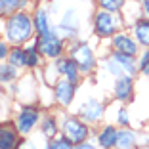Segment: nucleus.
<instances>
[{"label": "nucleus", "mask_w": 149, "mask_h": 149, "mask_svg": "<svg viewBox=\"0 0 149 149\" xmlns=\"http://www.w3.org/2000/svg\"><path fill=\"white\" fill-rule=\"evenodd\" d=\"M31 33H33V23L25 13L12 15L8 25H6V35H8V38L12 42H23V40H27L31 36Z\"/></svg>", "instance_id": "nucleus-1"}, {"label": "nucleus", "mask_w": 149, "mask_h": 149, "mask_svg": "<svg viewBox=\"0 0 149 149\" xmlns=\"http://www.w3.org/2000/svg\"><path fill=\"white\" fill-rule=\"evenodd\" d=\"M107 69L115 74V77H130L134 73V61H132V56H126V54H115L113 57L107 63Z\"/></svg>", "instance_id": "nucleus-2"}, {"label": "nucleus", "mask_w": 149, "mask_h": 149, "mask_svg": "<svg viewBox=\"0 0 149 149\" xmlns=\"http://www.w3.org/2000/svg\"><path fill=\"white\" fill-rule=\"evenodd\" d=\"M63 132H65V138L71 143H80V141H84V138L88 136V128L84 126V124H80L79 120H74V118H67L65 120Z\"/></svg>", "instance_id": "nucleus-3"}, {"label": "nucleus", "mask_w": 149, "mask_h": 149, "mask_svg": "<svg viewBox=\"0 0 149 149\" xmlns=\"http://www.w3.org/2000/svg\"><path fill=\"white\" fill-rule=\"evenodd\" d=\"M73 59L77 61V65H79L80 71H84V73H90V71H92V67H94V56H92V50L88 48L86 44H79V46L74 48Z\"/></svg>", "instance_id": "nucleus-4"}, {"label": "nucleus", "mask_w": 149, "mask_h": 149, "mask_svg": "<svg viewBox=\"0 0 149 149\" xmlns=\"http://www.w3.org/2000/svg\"><path fill=\"white\" fill-rule=\"evenodd\" d=\"M38 46L48 57H57L59 54H61V40L57 38L54 33H48V35L40 36Z\"/></svg>", "instance_id": "nucleus-5"}, {"label": "nucleus", "mask_w": 149, "mask_h": 149, "mask_svg": "<svg viewBox=\"0 0 149 149\" xmlns=\"http://www.w3.org/2000/svg\"><path fill=\"white\" fill-rule=\"evenodd\" d=\"M115 27H117V21L113 19V15L107 12H100L96 15V33L100 36H107L115 31Z\"/></svg>", "instance_id": "nucleus-6"}, {"label": "nucleus", "mask_w": 149, "mask_h": 149, "mask_svg": "<svg viewBox=\"0 0 149 149\" xmlns=\"http://www.w3.org/2000/svg\"><path fill=\"white\" fill-rule=\"evenodd\" d=\"M36 120H38V113H36V111L23 109L21 115L17 117V128H19V132L27 134V132H29V130H31V128L36 124Z\"/></svg>", "instance_id": "nucleus-7"}, {"label": "nucleus", "mask_w": 149, "mask_h": 149, "mask_svg": "<svg viewBox=\"0 0 149 149\" xmlns=\"http://www.w3.org/2000/svg\"><path fill=\"white\" fill-rule=\"evenodd\" d=\"M115 48L118 50V52L120 54H126V56H134V54H136V50H138V46L134 42H132L130 38H128V36H115Z\"/></svg>", "instance_id": "nucleus-8"}, {"label": "nucleus", "mask_w": 149, "mask_h": 149, "mask_svg": "<svg viewBox=\"0 0 149 149\" xmlns=\"http://www.w3.org/2000/svg\"><path fill=\"white\" fill-rule=\"evenodd\" d=\"M56 96L57 100L61 101L63 105H69L71 100H73V82L65 80V82H59L56 88Z\"/></svg>", "instance_id": "nucleus-9"}, {"label": "nucleus", "mask_w": 149, "mask_h": 149, "mask_svg": "<svg viewBox=\"0 0 149 149\" xmlns=\"http://www.w3.org/2000/svg\"><path fill=\"white\" fill-rule=\"evenodd\" d=\"M77 67H79V65H77L74 59H61V61L57 63V69L65 74L69 82H74L77 77H79V74H77Z\"/></svg>", "instance_id": "nucleus-10"}, {"label": "nucleus", "mask_w": 149, "mask_h": 149, "mask_svg": "<svg viewBox=\"0 0 149 149\" xmlns=\"http://www.w3.org/2000/svg\"><path fill=\"white\" fill-rule=\"evenodd\" d=\"M101 113H103V107H101V103L96 101V100H90L86 105L82 107V115L88 120H97V118L101 117Z\"/></svg>", "instance_id": "nucleus-11"}, {"label": "nucleus", "mask_w": 149, "mask_h": 149, "mask_svg": "<svg viewBox=\"0 0 149 149\" xmlns=\"http://www.w3.org/2000/svg\"><path fill=\"white\" fill-rule=\"evenodd\" d=\"M15 147V132L8 126L0 128V149H13Z\"/></svg>", "instance_id": "nucleus-12"}, {"label": "nucleus", "mask_w": 149, "mask_h": 149, "mask_svg": "<svg viewBox=\"0 0 149 149\" xmlns=\"http://www.w3.org/2000/svg\"><path fill=\"white\" fill-rule=\"evenodd\" d=\"M132 92V79L130 77H123V79H118L117 86H115V96L118 100H126Z\"/></svg>", "instance_id": "nucleus-13"}, {"label": "nucleus", "mask_w": 149, "mask_h": 149, "mask_svg": "<svg viewBox=\"0 0 149 149\" xmlns=\"http://www.w3.org/2000/svg\"><path fill=\"white\" fill-rule=\"evenodd\" d=\"M134 141H136V136H134V132H128V130H123L118 132L117 136V149H132L134 147Z\"/></svg>", "instance_id": "nucleus-14"}, {"label": "nucleus", "mask_w": 149, "mask_h": 149, "mask_svg": "<svg viewBox=\"0 0 149 149\" xmlns=\"http://www.w3.org/2000/svg\"><path fill=\"white\" fill-rule=\"evenodd\" d=\"M117 136H118V132L115 130L113 126H107L105 130L100 134V143L105 149H109V147H113V145L117 143Z\"/></svg>", "instance_id": "nucleus-15"}, {"label": "nucleus", "mask_w": 149, "mask_h": 149, "mask_svg": "<svg viewBox=\"0 0 149 149\" xmlns=\"http://www.w3.org/2000/svg\"><path fill=\"white\" fill-rule=\"evenodd\" d=\"M136 36L140 40V44L149 46V21H140L136 25Z\"/></svg>", "instance_id": "nucleus-16"}, {"label": "nucleus", "mask_w": 149, "mask_h": 149, "mask_svg": "<svg viewBox=\"0 0 149 149\" xmlns=\"http://www.w3.org/2000/svg\"><path fill=\"white\" fill-rule=\"evenodd\" d=\"M27 61H29V57H27L25 50H21V48L12 50V54H10V63L12 65H27Z\"/></svg>", "instance_id": "nucleus-17"}, {"label": "nucleus", "mask_w": 149, "mask_h": 149, "mask_svg": "<svg viewBox=\"0 0 149 149\" xmlns=\"http://www.w3.org/2000/svg\"><path fill=\"white\" fill-rule=\"evenodd\" d=\"M36 29H38L40 36L52 33V31H50V27H48V17H46V12H38V13H36Z\"/></svg>", "instance_id": "nucleus-18"}, {"label": "nucleus", "mask_w": 149, "mask_h": 149, "mask_svg": "<svg viewBox=\"0 0 149 149\" xmlns=\"http://www.w3.org/2000/svg\"><path fill=\"white\" fill-rule=\"evenodd\" d=\"M63 29H65L67 33H69V29H71V33H74V29H77V19H74V12L71 10V12H67V15L63 17Z\"/></svg>", "instance_id": "nucleus-19"}, {"label": "nucleus", "mask_w": 149, "mask_h": 149, "mask_svg": "<svg viewBox=\"0 0 149 149\" xmlns=\"http://www.w3.org/2000/svg\"><path fill=\"white\" fill-rule=\"evenodd\" d=\"M23 0H0V13H6V12H13L21 4Z\"/></svg>", "instance_id": "nucleus-20"}, {"label": "nucleus", "mask_w": 149, "mask_h": 149, "mask_svg": "<svg viewBox=\"0 0 149 149\" xmlns=\"http://www.w3.org/2000/svg\"><path fill=\"white\" fill-rule=\"evenodd\" d=\"M48 149H71V141L67 138H63V140H52L48 143Z\"/></svg>", "instance_id": "nucleus-21"}, {"label": "nucleus", "mask_w": 149, "mask_h": 149, "mask_svg": "<svg viewBox=\"0 0 149 149\" xmlns=\"http://www.w3.org/2000/svg\"><path fill=\"white\" fill-rule=\"evenodd\" d=\"M42 130H44L46 136H54V134H56V120H54V118H46L44 124H42Z\"/></svg>", "instance_id": "nucleus-22"}, {"label": "nucleus", "mask_w": 149, "mask_h": 149, "mask_svg": "<svg viewBox=\"0 0 149 149\" xmlns=\"http://www.w3.org/2000/svg\"><path fill=\"white\" fill-rule=\"evenodd\" d=\"M124 0H100V4L103 6V8L107 10H118L120 6H123Z\"/></svg>", "instance_id": "nucleus-23"}, {"label": "nucleus", "mask_w": 149, "mask_h": 149, "mask_svg": "<svg viewBox=\"0 0 149 149\" xmlns=\"http://www.w3.org/2000/svg\"><path fill=\"white\" fill-rule=\"evenodd\" d=\"M13 69L12 67H8V65H2L0 67V80H12L13 79Z\"/></svg>", "instance_id": "nucleus-24"}, {"label": "nucleus", "mask_w": 149, "mask_h": 149, "mask_svg": "<svg viewBox=\"0 0 149 149\" xmlns=\"http://www.w3.org/2000/svg\"><path fill=\"white\" fill-rule=\"evenodd\" d=\"M140 67H141V71H143L145 74H149V50L141 56V61H140Z\"/></svg>", "instance_id": "nucleus-25"}, {"label": "nucleus", "mask_w": 149, "mask_h": 149, "mask_svg": "<svg viewBox=\"0 0 149 149\" xmlns=\"http://www.w3.org/2000/svg\"><path fill=\"white\" fill-rule=\"evenodd\" d=\"M27 57H29L27 65H36V54H35V48H31L29 52H27Z\"/></svg>", "instance_id": "nucleus-26"}, {"label": "nucleus", "mask_w": 149, "mask_h": 149, "mask_svg": "<svg viewBox=\"0 0 149 149\" xmlns=\"http://www.w3.org/2000/svg\"><path fill=\"white\" fill-rule=\"evenodd\" d=\"M118 120H120V124H128V115H126V111H120Z\"/></svg>", "instance_id": "nucleus-27"}, {"label": "nucleus", "mask_w": 149, "mask_h": 149, "mask_svg": "<svg viewBox=\"0 0 149 149\" xmlns=\"http://www.w3.org/2000/svg\"><path fill=\"white\" fill-rule=\"evenodd\" d=\"M74 149H96L94 145H90V143H80V145H77Z\"/></svg>", "instance_id": "nucleus-28"}, {"label": "nucleus", "mask_w": 149, "mask_h": 149, "mask_svg": "<svg viewBox=\"0 0 149 149\" xmlns=\"http://www.w3.org/2000/svg\"><path fill=\"white\" fill-rule=\"evenodd\" d=\"M6 52H8V48H6V44H0V59L6 56Z\"/></svg>", "instance_id": "nucleus-29"}, {"label": "nucleus", "mask_w": 149, "mask_h": 149, "mask_svg": "<svg viewBox=\"0 0 149 149\" xmlns=\"http://www.w3.org/2000/svg\"><path fill=\"white\" fill-rule=\"evenodd\" d=\"M143 12L145 15H149V0H143Z\"/></svg>", "instance_id": "nucleus-30"}, {"label": "nucleus", "mask_w": 149, "mask_h": 149, "mask_svg": "<svg viewBox=\"0 0 149 149\" xmlns=\"http://www.w3.org/2000/svg\"><path fill=\"white\" fill-rule=\"evenodd\" d=\"M19 149H36V147H35L33 143H29V141H27V143H23V145H21Z\"/></svg>", "instance_id": "nucleus-31"}, {"label": "nucleus", "mask_w": 149, "mask_h": 149, "mask_svg": "<svg viewBox=\"0 0 149 149\" xmlns=\"http://www.w3.org/2000/svg\"><path fill=\"white\" fill-rule=\"evenodd\" d=\"M141 149H149V147H141Z\"/></svg>", "instance_id": "nucleus-32"}]
</instances>
